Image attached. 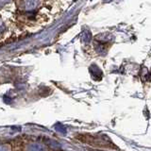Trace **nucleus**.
Segmentation results:
<instances>
[{"label": "nucleus", "mask_w": 151, "mask_h": 151, "mask_svg": "<svg viewBox=\"0 0 151 151\" xmlns=\"http://www.w3.org/2000/svg\"><path fill=\"white\" fill-rule=\"evenodd\" d=\"M27 151H45V147L41 144H31Z\"/></svg>", "instance_id": "f257e3e1"}]
</instances>
